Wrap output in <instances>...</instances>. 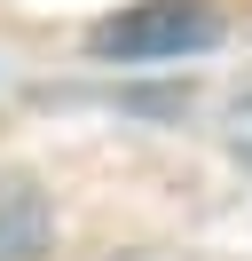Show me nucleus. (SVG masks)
I'll return each mask as SVG.
<instances>
[{
	"label": "nucleus",
	"mask_w": 252,
	"mask_h": 261,
	"mask_svg": "<svg viewBox=\"0 0 252 261\" xmlns=\"http://www.w3.org/2000/svg\"><path fill=\"white\" fill-rule=\"evenodd\" d=\"M47 229H55L47 190L32 174H0V261H40L47 253Z\"/></svg>",
	"instance_id": "obj_2"
},
{
	"label": "nucleus",
	"mask_w": 252,
	"mask_h": 261,
	"mask_svg": "<svg viewBox=\"0 0 252 261\" xmlns=\"http://www.w3.org/2000/svg\"><path fill=\"white\" fill-rule=\"evenodd\" d=\"M229 150H236V159L252 166V95H244V103L229 111Z\"/></svg>",
	"instance_id": "obj_3"
},
{
	"label": "nucleus",
	"mask_w": 252,
	"mask_h": 261,
	"mask_svg": "<svg viewBox=\"0 0 252 261\" xmlns=\"http://www.w3.org/2000/svg\"><path fill=\"white\" fill-rule=\"evenodd\" d=\"M220 40L213 0H134L118 16H103L87 32V48L103 64H166V56H197Z\"/></svg>",
	"instance_id": "obj_1"
}]
</instances>
